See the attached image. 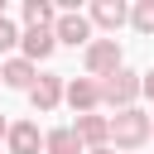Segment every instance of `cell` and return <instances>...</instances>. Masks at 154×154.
<instances>
[{
    "label": "cell",
    "instance_id": "obj_7",
    "mask_svg": "<svg viewBox=\"0 0 154 154\" xmlns=\"http://www.w3.org/2000/svg\"><path fill=\"white\" fill-rule=\"evenodd\" d=\"M87 19H91L96 29H106V34L116 38V29H120V24H130V5H125V0H91Z\"/></svg>",
    "mask_w": 154,
    "mask_h": 154
},
{
    "label": "cell",
    "instance_id": "obj_1",
    "mask_svg": "<svg viewBox=\"0 0 154 154\" xmlns=\"http://www.w3.org/2000/svg\"><path fill=\"white\" fill-rule=\"evenodd\" d=\"M154 140V116L130 106V111H116L111 116V149L116 154H140L144 144Z\"/></svg>",
    "mask_w": 154,
    "mask_h": 154
},
{
    "label": "cell",
    "instance_id": "obj_20",
    "mask_svg": "<svg viewBox=\"0 0 154 154\" xmlns=\"http://www.w3.org/2000/svg\"><path fill=\"white\" fill-rule=\"evenodd\" d=\"M0 87H5V77H0Z\"/></svg>",
    "mask_w": 154,
    "mask_h": 154
},
{
    "label": "cell",
    "instance_id": "obj_18",
    "mask_svg": "<svg viewBox=\"0 0 154 154\" xmlns=\"http://www.w3.org/2000/svg\"><path fill=\"white\" fill-rule=\"evenodd\" d=\"M91 154H116V149H111V144H106V149H91Z\"/></svg>",
    "mask_w": 154,
    "mask_h": 154
},
{
    "label": "cell",
    "instance_id": "obj_14",
    "mask_svg": "<svg viewBox=\"0 0 154 154\" xmlns=\"http://www.w3.org/2000/svg\"><path fill=\"white\" fill-rule=\"evenodd\" d=\"M130 29L144 34V38H154V0H135L130 5Z\"/></svg>",
    "mask_w": 154,
    "mask_h": 154
},
{
    "label": "cell",
    "instance_id": "obj_12",
    "mask_svg": "<svg viewBox=\"0 0 154 154\" xmlns=\"http://www.w3.org/2000/svg\"><path fill=\"white\" fill-rule=\"evenodd\" d=\"M53 48H58V34H53V29H24L19 53H24L29 63H48V58H53Z\"/></svg>",
    "mask_w": 154,
    "mask_h": 154
},
{
    "label": "cell",
    "instance_id": "obj_9",
    "mask_svg": "<svg viewBox=\"0 0 154 154\" xmlns=\"http://www.w3.org/2000/svg\"><path fill=\"white\" fill-rule=\"evenodd\" d=\"M72 130L82 135L87 154H91V149H106V144H111V116H101V111H91V116H77V120H72Z\"/></svg>",
    "mask_w": 154,
    "mask_h": 154
},
{
    "label": "cell",
    "instance_id": "obj_13",
    "mask_svg": "<svg viewBox=\"0 0 154 154\" xmlns=\"http://www.w3.org/2000/svg\"><path fill=\"white\" fill-rule=\"evenodd\" d=\"M43 154H87V144H82V135L72 125H58V130L43 135Z\"/></svg>",
    "mask_w": 154,
    "mask_h": 154
},
{
    "label": "cell",
    "instance_id": "obj_3",
    "mask_svg": "<svg viewBox=\"0 0 154 154\" xmlns=\"http://www.w3.org/2000/svg\"><path fill=\"white\" fill-rule=\"evenodd\" d=\"M120 67H125V53H120L116 38H96V43H87V53H82V72H87V77L106 82V77L120 72Z\"/></svg>",
    "mask_w": 154,
    "mask_h": 154
},
{
    "label": "cell",
    "instance_id": "obj_19",
    "mask_svg": "<svg viewBox=\"0 0 154 154\" xmlns=\"http://www.w3.org/2000/svg\"><path fill=\"white\" fill-rule=\"evenodd\" d=\"M0 19H5V0H0Z\"/></svg>",
    "mask_w": 154,
    "mask_h": 154
},
{
    "label": "cell",
    "instance_id": "obj_5",
    "mask_svg": "<svg viewBox=\"0 0 154 154\" xmlns=\"http://www.w3.org/2000/svg\"><path fill=\"white\" fill-rule=\"evenodd\" d=\"M67 101V82L58 77V72H43L38 82H34V91H29V106L38 111V116H48V111H58Z\"/></svg>",
    "mask_w": 154,
    "mask_h": 154
},
{
    "label": "cell",
    "instance_id": "obj_15",
    "mask_svg": "<svg viewBox=\"0 0 154 154\" xmlns=\"http://www.w3.org/2000/svg\"><path fill=\"white\" fill-rule=\"evenodd\" d=\"M19 43H24V29L5 14V19H0V58H14V48H19Z\"/></svg>",
    "mask_w": 154,
    "mask_h": 154
},
{
    "label": "cell",
    "instance_id": "obj_10",
    "mask_svg": "<svg viewBox=\"0 0 154 154\" xmlns=\"http://www.w3.org/2000/svg\"><path fill=\"white\" fill-rule=\"evenodd\" d=\"M43 135H48V130H38L34 120H14L5 149H10V154H38V149H43Z\"/></svg>",
    "mask_w": 154,
    "mask_h": 154
},
{
    "label": "cell",
    "instance_id": "obj_16",
    "mask_svg": "<svg viewBox=\"0 0 154 154\" xmlns=\"http://www.w3.org/2000/svg\"><path fill=\"white\" fill-rule=\"evenodd\" d=\"M144 101H154V67L144 72Z\"/></svg>",
    "mask_w": 154,
    "mask_h": 154
},
{
    "label": "cell",
    "instance_id": "obj_17",
    "mask_svg": "<svg viewBox=\"0 0 154 154\" xmlns=\"http://www.w3.org/2000/svg\"><path fill=\"white\" fill-rule=\"evenodd\" d=\"M10 125H14V120H5V116H0V140H10Z\"/></svg>",
    "mask_w": 154,
    "mask_h": 154
},
{
    "label": "cell",
    "instance_id": "obj_8",
    "mask_svg": "<svg viewBox=\"0 0 154 154\" xmlns=\"http://www.w3.org/2000/svg\"><path fill=\"white\" fill-rule=\"evenodd\" d=\"M67 106H72L77 116L101 111V82H96V77H72V82H67Z\"/></svg>",
    "mask_w": 154,
    "mask_h": 154
},
{
    "label": "cell",
    "instance_id": "obj_11",
    "mask_svg": "<svg viewBox=\"0 0 154 154\" xmlns=\"http://www.w3.org/2000/svg\"><path fill=\"white\" fill-rule=\"evenodd\" d=\"M58 14H63V5H53V0H24V5H19L24 29H53Z\"/></svg>",
    "mask_w": 154,
    "mask_h": 154
},
{
    "label": "cell",
    "instance_id": "obj_4",
    "mask_svg": "<svg viewBox=\"0 0 154 154\" xmlns=\"http://www.w3.org/2000/svg\"><path fill=\"white\" fill-rule=\"evenodd\" d=\"M96 24L82 14V10H63L58 14V24H53V34H58V43L63 48H82L87 53V43H96V34H91Z\"/></svg>",
    "mask_w": 154,
    "mask_h": 154
},
{
    "label": "cell",
    "instance_id": "obj_6",
    "mask_svg": "<svg viewBox=\"0 0 154 154\" xmlns=\"http://www.w3.org/2000/svg\"><path fill=\"white\" fill-rule=\"evenodd\" d=\"M0 77H5V87H14V91H24V96H29V91H34V82H38L43 72H38V63H29L24 53H14V58H5V63H0Z\"/></svg>",
    "mask_w": 154,
    "mask_h": 154
},
{
    "label": "cell",
    "instance_id": "obj_2",
    "mask_svg": "<svg viewBox=\"0 0 154 154\" xmlns=\"http://www.w3.org/2000/svg\"><path fill=\"white\" fill-rule=\"evenodd\" d=\"M140 96H144V72L120 67L101 82V106H111V111H130V106H140Z\"/></svg>",
    "mask_w": 154,
    "mask_h": 154
}]
</instances>
